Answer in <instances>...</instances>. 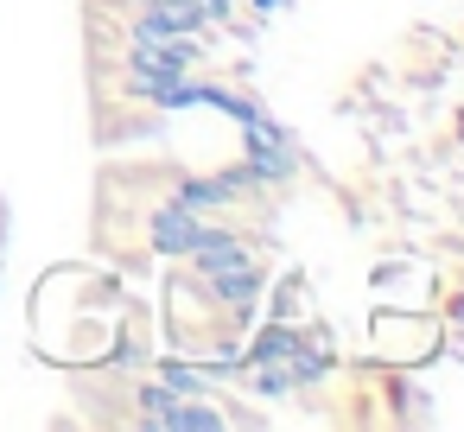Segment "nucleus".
Listing matches in <instances>:
<instances>
[{"mask_svg":"<svg viewBox=\"0 0 464 432\" xmlns=\"http://www.w3.org/2000/svg\"><path fill=\"white\" fill-rule=\"evenodd\" d=\"M140 426H160V432H223L229 419L217 407H198V394H179V388H140V407H134Z\"/></svg>","mask_w":464,"mask_h":432,"instance_id":"obj_1","label":"nucleus"},{"mask_svg":"<svg viewBox=\"0 0 464 432\" xmlns=\"http://www.w3.org/2000/svg\"><path fill=\"white\" fill-rule=\"evenodd\" d=\"M121 64H134V71H179V77H191V71H198V45H191V39H179V33H153V26L128 20Z\"/></svg>","mask_w":464,"mask_h":432,"instance_id":"obj_2","label":"nucleus"},{"mask_svg":"<svg viewBox=\"0 0 464 432\" xmlns=\"http://www.w3.org/2000/svg\"><path fill=\"white\" fill-rule=\"evenodd\" d=\"M242 134H248V159H242V166H248L261 185L293 178V166H299V159H293V147H286V134H280V128H267V121L255 115V121H242Z\"/></svg>","mask_w":464,"mask_h":432,"instance_id":"obj_3","label":"nucleus"},{"mask_svg":"<svg viewBox=\"0 0 464 432\" xmlns=\"http://www.w3.org/2000/svg\"><path fill=\"white\" fill-rule=\"evenodd\" d=\"M128 20L153 26V33H179V39H198L210 26V14L198 7V0H121Z\"/></svg>","mask_w":464,"mask_h":432,"instance_id":"obj_4","label":"nucleus"},{"mask_svg":"<svg viewBox=\"0 0 464 432\" xmlns=\"http://www.w3.org/2000/svg\"><path fill=\"white\" fill-rule=\"evenodd\" d=\"M185 254H191V267H198L204 280H210V274H229V267H248V261H255V254H248V242H242L236 229H210V223L198 229V242H191Z\"/></svg>","mask_w":464,"mask_h":432,"instance_id":"obj_5","label":"nucleus"},{"mask_svg":"<svg viewBox=\"0 0 464 432\" xmlns=\"http://www.w3.org/2000/svg\"><path fill=\"white\" fill-rule=\"evenodd\" d=\"M198 229H204V216H198V210H185V204H166V210H153V223H147V242H153V254H185V248L198 242Z\"/></svg>","mask_w":464,"mask_h":432,"instance_id":"obj_6","label":"nucleus"},{"mask_svg":"<svg viewBox=\"0 0 464 432\" xmlns=\"http://www.w3.org/2000/svg\"><path fill=\"white\" fill-rule=\"evenodd\" d=\"M204 286H210V293H217V299H223L229 312H248V305H255V293H261V267L248 261V267H229V274H210Z\"/></svg>","mask_w":464,"mask_h":432,"instance_id":"obj_7","label":"nucleus"},{"mask_svg":"<svg viewBox=\"0 0 464 432\" xmlns=\"http://www.w3.org/2000/svg\"><path fill=\"white\" fill-rule=\"evenodd\" d=\"M280 369H286V375H293V388H305V381H318V375H324V369H331V356H324V350H318V343H305V337H299V343H293V350H286V362H280Z\"/></svg>","mask_w":464,"mask_h":432,"instance_id":"obj_8","label":"nucleus"},{"mask_svg":"<svg viewBox=\"0 0 464 432\" xmlns=\"http://www.w3.org/2000/svg\"><path fill=\"white\" fill-rule=\"evenodd\" d=\"M299 337L286 331V324H261L255 331V343H248V362H286V350H293Z\"/></svg>","mask_w":464,"mask_h":432,"instance_id":"obj_9","label":"nucleus"},{"mask_svg":"<svg viewBox=\"0 0 464 432\" xmlns=\"http://www.w3.org/2000/svg\"><path fill=\"white\" fill-rule=\"evenodd\" d=\"M160 381H166V388H179V394H204V388H210V381H204L198 369H185V362H166V369H160Z\"/></svg>","mask_w":464,"mask_h":432,"instance_id":"obj_10","label":"nucleus"},{"mask_svg":"<svg viewBox=\"0 0 464 432\" xmlns=\"http://www.w3.org/2000/svg\"><path fill=\"white\" fill-rule=\"evenodd\" d=\"M248 7H255V14H280V7H286V0H248Z\"/></svg>","mask_w":464,"mask_h":432,"instance_id":"obj_11","label":"nucleus"}]
</instances>
